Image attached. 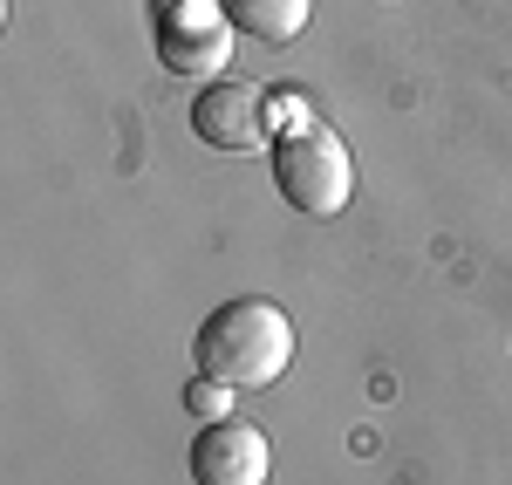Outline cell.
<instances>
[{
	"mask_svg": "<svg viewBox=\"0 0 512 485\" xmlns=\"http://www.w3.org/2000/svg\"><path fill=\"white\" fill-rule=\"evenodd\" d=\"M185 410L205 417V424H219V417L233 410V383H219V376H192V383H185Z\"/></svg>",
	"mask_w": 512,
	"mask_h": 485,
	"instance_id": "52a82bcc",
	"label": "cell"
},
{
	"mask_svg": "<svg viewBox=\"0 0 512 485\" xmlns=\"http://www.w3.org/2000/svg\"><path fill=\"white\" fill-rule=\"evenodd\" d=\"M192 356H198V376H219L233 390H267L294 363V322L267 294H239V301L205 315Z\"/></svg>",
	"mask_w": 512,
	"mask_h": 485,
	"instance_id": "6da1fadb",
	"label": "cell"
},
{
	"mask_svg": "<svg viewBox=\"0 0 512 485\" xmlns=\"http://www.w3.org/2000/svg\"><path fill=\"white\" fill-rule=\"evenodd\" d=\"M267 123H274L267 89L233 76V69L212 76L192 96V130H198V144H212V151H253V144H267Z\"/></svg>",
	"mask_w": 512,
	"mask_h": 485,
	"instance_id": "3957f363",
	"label": "cell"
},
{
	"mask_svg": "<svg viewBox=\"0 0 512 485\" xmlns=\"http://www.w3.org/2000/svg\"><path fill=\"white\" fill-rule=\"evenodd\" d=\"M274 192L301 219H335L355 199V158L328 123H294L274 144Z\"/></svg>",
	"mask_w": 512,
	"mask_h": 485,
	"instance_id": "7a4b0ae2",
	"label": "cell"
},
{
	"mask_svg": "<svg viewBox=\"0 0 512 485\" xmlns=\"http://www.w3.org/2000/svg\"><path fill=\"white\" fill-rule=\"evenodd\" d=\"M226 7V21H233L239 35L253 41H294L308 28V7L315 0H219Z\"/></svg>",
	"mask_w": 512,
	"mask_h": 485,
	"instance_id": "8992f818",
	"label": "cell"
},
{
	"mask_svg": "<svg viewBox=\"0 0 512 485\" xmlns=\"http://www.w3.org/2000/svg\"><path fill=\"white\" fill-rule=\"evenodd\" d=\"M267 465H274L267 438L253 424H239V417L205 424L198 445H192V479L198 485H267Z\"/></svg>",
	"mask_w": 512,
	"mask_h": 485,
	"instance_id": "5b68a950",
	"label": "cell"
},
{
	"mask_svg": "<svg viewBox=\"0 0 512 485\" xmlns=\"http://www.w3.org/2000/svg\"><path fill=\"white\" fill-rule=\"evenodd\" d=\"M158 55L178 76H226L233 55V21L212 0H171L158 14Z\"/></svg>",
	"mask_w": 512,
	"mask_h": 485,
	"instance_id": "277c9868",
	"label": "cell"
}]
</instances>
